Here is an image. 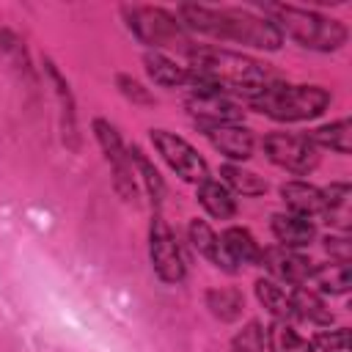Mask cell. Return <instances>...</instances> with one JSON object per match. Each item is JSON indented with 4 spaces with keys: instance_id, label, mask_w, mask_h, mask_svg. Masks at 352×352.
<instances>
[{
    "instance_id": "cell-31",
    "label": "cell",
    "mask_w": 352,
    "mask_h": 352,
    "mask_svg": "<svg viewBox=\"0 0 352 352\" xmlns=\"http://www.w3.org/2000/svg\"><path fill=\"white\" fill-rule=\"evenodd\" d=\"M116 85H118L121 96L129 99L132 104H138V107H151L154 104V94L140 80H135L132 74H116Z\"/></svg>"
},
{
    "instance_id": "cell-1",
    "label": "cell",
    "mask_w": 352,
    "mask_h": 352,
    "mask_svg": "<svg viewBox=\"0 0 352 352\" xmlns=\"http://www.w3.org/2000/svg\"><path fill=\"white\" fill-rule=\"evenodd\" d=\"M270 82L267 69L234 50L212 47V44H195L187 52V94L190 96H206V94H239L245 99L256 96Z\"/></svg>"
},
{
    "instance_id": "cell-4",
    "label": "cell",
    "mask_w": 352,
    "mask_h": 352,
    "mask_svg": "<svg viewBox=\"0 0 352 352\" xmlns=\"http://www.w3.org/2000/svg\"><path fill=\"white\" fill-rule=\"evenodd\" d=\"M330 102L333 96L322 85H297V82H280V80H270L256 96L248 99L250 110L280 124L319 118L330 107Z\"/></svg>"
},
{
    "instance_id": "cell-23",
    "label": "cell",
    "mask_w": 352,
    "mask_h": 352,
    "mask_svg": "<svg viewBox=\"0 0 352 352\" xmlns=\"http://www.w3.org/2000/svg\"><path fill=\"white\" fill-rule=\"evenodd\" d=\"M126 148H129V162H132V170L138 176V184L146 190L151 206L160 209L162 206V198H165V179L160 176L157 165L146 157V151L140 146H126Z\"/></svg>"
},
{
    "instance_id": "cell-26",
    "label": "cell",
    "mask_w": 352,
    "mask_h": 352,
    "mask_svg": "<svg viewBox=\"0 0 352 352\" xmlns=\"http://www.w3.org/2000/svg\"><path fill=\"white\" fill-rule=\"evenodd\" d=\"M349 135H352L349 118H338V121H330V124H322V126L311 129V132H308V140H311L316 148H327V151H336V154L346 157V154L352 151Z\"/></svg>"
},
{
    "instance_id": "cell-7",
    "label": "cell",
    "mask_w": 352,
    "mask_h": 352,
    "mask_svg": "<svg viewBox=\"0 0 352 352\" xmlns=\"http://www.w3.org/2000/svg\"><path fill=\"white\" fill-rule=\"evenodd\" d=\"M148 258H151L154 275L162 283L176 286L187 278V264H184V256H182V245H179L173 228L168 226V220L162 217L160 209H154L151 226H148Z\"/></svg>"
},
{
    "instance_id": "cell-16",
    "label": "cell",
    "mask_w": 352,
    "mask_h": 352,
    "mask_svg": "<svg viewBox=\"0 0 352 352\" xmlns=\"http://www.w3.org/2000/svg\"><path fill=\"white\" fill-rule=\"evenodd\" d=\"M278 195H280L286 212H292V214H300V217H308V220L322 214L324 201H322V190L316 184H308L302 179H289L278 187Z\"/></svg>"
},
{
    "instance_id": "cell-9",
    "label": "cell",
    "mask_w": 352,
    "mask_h": 352,
    "mask_svg": "<svg viewBox=\"0 0 352 352\" xmlns=\"http://www.w3.org/2000/svg\"><path fill=\"white\" fill-rule=\"evenodd\" d=\"M261 148L267 160L286 173L308 176L319 165V148L308 140V135L297 132H267L261 140Z\"/></svg>"
},
{
    "instance_id": "cell-6",
    "label": "cell",
    "mask_w": 352,
    "mask_h": 352,
    "mask_svg": "<svg viewBox=\"0 0 352 352\" xmlns=\"http://www.w3.org/2000/svg\"><path fill=\"white\" fill-rule=\"evenodd\" d=\"M94 129V138L104 154V162L110 165V179H113V190L118 192L121 201L126 204H138L140 198V184H138V176L132 170V162H129V148L124 146L118 129L107 121V118H94L91 124Z\"/></svg>"
},
{
    "instance_id": "cell-22",
    "label": "cell",
    "mask_w": 352,
    "mask_h": 352,
    "mask_svg": "<svg viewBox=\"0 0 352 352\" xmlns=\"http://www.w3.org/2000/svg\"><path fill=\"white\" fill-rule=\"evenodd\" d=\"M143 66H146L148 80H151L154 85H160V88H184V82H187V66L176 63V60H173L170 55H165V52L148 50V52L143 55Z\"/></svg>"
},
{
    "instance_id": "cell-12",
    "label": "cell",
    "mask_w": 352,
    "mask_h": 352,
    "mask_svg": "<svg viewBox=\"0 0 352 352\" xmlns=\"http://www.w3.org/2000/svg\"><path fill=\"white\" fill-rule=\"evenodd\" d=\"M187 113L195 121L201 132L223 126V124H239L242 121V107L234 104L223 94H206V96H187Z\"/></svg>"
},
{
    "instance_id": "cell-20",
    "label": "cell",
    "mask_w": 352,
    "mask_h": 352,
    "mask_svg": "<svg viewBox=\"0 0 352 352\" xmlns=\"http://www.w3.org/2000/svg\"><path fill=\"white\" fill-rule=\"evenodd\" d=\"M256 300L258 305L278 322H292L294 324V311H292V289H286L283 283L272 280V278H258L253 283Z\"/></svg>"
},
{
    "instance_id": "cell-32",
    "label": "cell",
    "mask_w": 352,
    "mask_h": 352,
    "mask_svg": "<svg viewBox=\"0 0 352 352\" xmlns=\"http://www.w3.org/2000/svg\"><path fill=\"white\" fill-rule=\"evenodd\" d=\"M316 352H349V327H336V330H319L311 338Z\"/></svg>"
},
{
    "instance_id": "cell-11",
    "label": "cell",
    "mask_w": 352,
    "mask_h": 352,
    "mask_svg": "<svg viewBox=\"0 0 352 352\" xmlns=\"http://www.w3.org/2000/svg\"><path fill=\"white\" fill-rule=\"evenodd\" d=\"M261 245L245 226H228L217 234V270L236 272L239 267L258 264Z\"/></svg>"
},
{
    "instance_id": "cell-25",
    "label": "cell",
    "mask_w": 352,
    "mask_h": 352,
    "mask_svg": "<svg viewBox=\"0 0 352 352\" xmlns=\"http://www.w3.org/2000/svg\"><path fill=\"white\" fill-rule=\"evenodd\" d=\"M206 308L220 322H236L245 311V294L236 286H212L204 294Z\"/></svg>"
},
{
    "instance_id": "cell-3",
    "label": "cell",
    "mask_w": 352,
    "mask_h": 352,
    "mask_svg": "<svg viewBox=\"0 0 352 352\" xmlns=\"http://www.w3.org/2000/svg\"><path fill=\"white\" fill-rule=\"evenodd\" d=\"M258 11L275 22L283 38H292L302 50L338 52L349 38V30L341 19L322 14L316 8H302L292 3H264Z\"/></svg>"
},
{
    "instance_id": "cell-28",
    "label": "cell",
    "mask_w": 352,
    "mask_h": 352,
    "mask_svg": "<svg viewBox=\"0 0 352 352\" xmlns=\"http://www.w3.org/2000/svg\"><path fill=\"white\" fill-rule=\"evenodd\" d=\"M187 236H190V245L198 256H204L209 264L217 267V231L201 220V217H192L190 226H187Z\"/></svg>"
},
{
    "instance_id": "cell-14",
    "label": "cell",
    "mask_w": 352,
    "mask_h": 352,
    "mask_svg": "<svg viewBox=\"0 0 352 352\" xmlns=\"http://www.w3.org/2000/svg\"><path fill=\"white\" fill-rule=\"evenodd\" d=\"M209 138V143L214 146V151H220L228 162H245L253 157V148H256V138L248 126L242 124H223V126H214V129H206L204 132Z\"/></svg>"
},
{
    "instance_id": "cell-17",
    "label": "cell",
    "mask_w": 352,
    "mask_h": 352,
    "mask_svg": "<svg viewBox=\"0 0 352 352\" xmlns=\"http://www.w3.org/2000/svg\"><path fill=\"white\" fill-rule=\"evenodd\" d=\"M322 220H327V226L338 228L341 234H346L352 228V212H349V204H352V187L349 182H330V187L322 190Z\"/></svg>"
},
{
    "instance_id": "cell-18",
    "label": "cell",
    "mask_w": 352,
    "mask_h": 352,
    "mask_svg": "<svg viewBox=\"0 0 352 352\" xmlns=\"http://www.w3.org/2000/svg\"><path fill=\"white\" fill-rule=\"evenodd\" d=\"M352 283V272H349V261H324V264H314V272L308 278V289H314L322 297H336V294H346Z\"/></svg>"
},
{
    "instance_id": "cell-15",
    "label": "cell",
    "mask_w": 352,
    "mask_h": 352,
    "mask_svg": "<svg viewBox=\"0 0 352 352\" xmlns=\"http://www.w3.org/2000/svg\"><path fill=\"white\" fill-rule=\"evenodd\" d=\"M270 228H272L275 242H278L280 248H289V250L308 248V245L316 239V226H314V220L300 217V214H292V212H275L272 220H270Z\"/></svg>"
},
{
    "instance_id": "cell-29",
    "label": "cell",
    "mask_w": 352,
    "mask_h": 352,
    "mask_svg": "<svg viewBox=\"0 0 352 352\" xmlns=\"http://www.w3.org/2000/svg\"><path fill=\"white\" fill-rule=\"evenodd\" d=\"M0 50L8 55V60L14 63V69H16V72H22L25 77H30V80H33V66H30L28 50H25L22 38H19L14 30H8V28H0Z\"/></svg>"
},
{
    "instance_id": "cell-30",
    "label": "cell",
    "mask_w": 352,
    "mask_h": 352,
    "mask_svg": "<svg viewBox=\"0 0 352 352\" xmlns=\"http://www.w3.org/2000/svg\"><path fill=\"white\" fill-rule=\"evenodd\" d=\"M264 324L258 319L245 322L231 336V352H264Z\"/></svg>"
},
{
    "instance_id": "cell-24",
    "label": "cell",
    "mask_w": 352,
    "mask_h": 352,
    "mask_svg": "<svg viewBox=\"0 0 352 352\" xmlns=\"http://www.w3.org/2000/svg\"><path fill=\"white\" fill-rule=\"evenodd\" d=\"M264 346L267 352H316L311 338L300 336L292 322H278V319H272L264 327Z\"/></svg>"
},
{
    "instance_id": "cell-33",
    "label": "cell",
    "mask_w": 352,
    "mask_h": 352,
    "mask_svg": "<svg viewBox=\"0 0 352 352\" xmlns=\"http://www.w3.org/2000/svg\"><path fill=\"white\" fill-rule=\"evenodd\" d=\"M324 250L330 253L333 261H349L352 258V242L346 234H330L324 236Z\"/></svg>"
},
{
    "instance_id": "cell-5",
    "label": "cell",
    "mask_w": 352,
    "mask_h": 352,
    "mask_svg": "<svg viewBox=\"0 0 352 352\" xmlns=\"http://www.w3.org/2000/svg\"><path fill=\"white\" fill-rule=\"evenodd\" d=\"M126 30L154 52H190L195 47L192 36L184 30L179 16L162 6H121Z\"/></svg>"
},
{
    "instance_id": "cell-13",
    "label": "cell",
    "mask_w": 352,
    "mask_h": 352,
    "mask_svg": "<svg viewBox=\"0 0 352 352\" xmlns=\"http://www.w3.org/2000/svg\"><path fill=\"white\" fill-rule=\"evenodd\" d=\"M41 66H44V77L50 80V85L55 91L58 107H60V138H63V143L72 151H77L80 148V132H77V104H74L72 85H69V80L63 77V72L50 58H44Z\"/></svg>"
},
{
    "instance_id": "cell-2",
    "label": "cell",
    "mask_w": 352,
    "mask_h": 352,
    "mask_svg": "<svg viewBox=\"0 0 352 352\" xmlns=\"http://www.w3.org/2000/svg\"><path fill=\"white\" fill-rule=\"evenodd\" d=\"M184 30L192 36H206L214 41H234L253 50L275 52L283 47V36L272 19L256 8L236 6H206V3H182L173 11Z\"/></svg>"
},
{
    "instance_id": "cell-27",
    "label": "cell",
    "mask_w": 352,
    "mask_h": 352,
    "mask_svg": "<svg viewBox=\"0 0 352 352\" xmlns=\"http://www.w3.org/2000/svg\"><path fill=\"white\" fill-rule=\"evenodd\" d=\"M220 182L234 195H242V198H258V195L267 192V182L258 173H253V170H248V168H242L236 162H226L220 168Z\"/></svg>"
},
{
    "instance_id": "cell-8",
    "label": "cell",
    "mask_w": 352,
    "mask_h": 352,
    "mask_svg": "<svg viewBox=\"0 0 352 352\" xmlns=\"http://www.w3.org/2000/svg\"><path fill=\"white\" fill-rule=\"evenodd\" d=\"M151 146L154 151L162 157V162L187 184H201L209 179V165L206 160L195 151V146L190 140H184L182 135L170 132V129H148Z\"/></svg>"
},
{
    "instance_id": "cell-10",
    "label": "cell",
    "mask_w": 352,
    "mask_h": 352,
    "mask_svg": "<svg viewBox=\"0 0 352 352\" xmlns=\"http://www.w3.org/2000/svg\"><path fill=\"white\" fill-rule=\"evenodd\" d=\"M258 267H264L272 280H278V283H283L289 289L292 286H305L311 272H314V261L308 256H302L300 250L280 248V245L261 248Z\"/></svg>"
},
{
    "instance_id": "cell-21",
    "label": "cell",
    "mask_w": 352,
    "mask_h": 352,
    "mask_svg": "<svg viewBox=\"0 0 352 352\" xmlns=\"http://www.w3.org/2000/svg\"><path fill=\"white\" fill-rule=\"evenodd\" d=\"M292 311H294V322H308L316 327L333 324V311L327 308L324 297L308 286H292Z\"/></svg>"
},
{
    "instance_id": "cell-19",
    "label": "cell",
    "mask_w": 352,
    "mask_h": 352,
    "mask_svg": "<svg viewBox=\"0 0 352 352\" xmlns=\"http://www.w3.org/2000/svg\"><path fill=\"white\" fill-rule=\"evenodd\" d=\"M195 201L214 220H231L236 214V195L223 182H217L212 176L195 187Z\"/></svg>"
}]
</instances>
